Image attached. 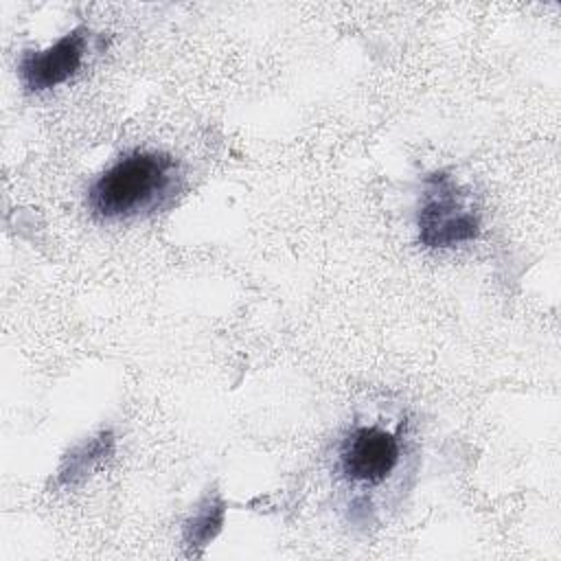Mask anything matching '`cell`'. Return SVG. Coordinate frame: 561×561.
Wrapping results in <instances>:
<instances>
[{"mask_svg": "<svg viewBox=\"0 0 561 561\" xmlns=\"http://www.w3.org/2000/svg\"><path fill=\"white\" fill-rule=\"evenodd\" d=\"M224 513H226L224 500L217 493L206 495L184 526V543L188 548H204L221 530Z\"/></svg>", "mask_w": 561, "mask_h": 561, "instance_id": "8992f818", "label": "cell"}, {"mask_svg": "<svg viewBox=\"0 0 561 561\" xmlns=\"http://www.w3.org/2000/svg\"><path fill=\"white\" fill-rule=\"evenodd\" d=\"M401 451L397 432L379 423L355 425L340 440L337 469L353 486H379L397 471Z\"/></svg>", "mask_w": 561, "mask_h": 561, "instance_id": "3957f363", "label": "cell"}, {"mask_svg": "<svg viewBox=\"0 0 561 561\" xmlns=\"http://www.w3.org/2000/svg\"><path fill=\"white\" fill-rule=\"evenodd\" d=\"M419 241L427 248H454L480 234V217L456 182L436 173L425 182L419 208Z\"/></svg>", "mask_w": 561, "mask_h": 561, "instance_id": "7a4b0ae2", "label": "cell"}, {"mask_svg": "<svg viewBox=\"0 0 561 561\" xmlns=\"http://www.w3.org/2000/svg\"><path fill=\"white\" fill-rule=\"evenodd\" d=\"M90 50V31L77 26L44 50H24L18 61L22 88L33 94L48 92L72 79Z\"/></svg>", "mask_w": 561, "mask_h": 561, "instance_id": "277c9868", "label": "cell"}, {"mask_svg": "<svg viewBox=\"0 0 561 561\" xmlns=\"http://www.w3.org/2000/svg\"><path fill=\"white\" fill-rule=\"evenodd\" d=\"M182 186L175 158L162 151H129L88 188V206L103 221H127L167 206Z\"/></svg>", "mask_w": 561, "mask_h": 561, "instance_id": "6da1fadb", "label": "cell"}, {"mask_svg": "<svg viewBox=\"0 0 561 561\" xmlns=\"http://www.w3.org/2000/svg\"><path fill=\"white\" fill-rule=\"evenodd\" d=\"M116 438L110 430L99 432L96 436L75 445L61 460L57 471V482L64 486L81 484L85 478H90L112 454H114Z\"/></svg>", "mask_w": 561, "mask_h": 561, "instance_id": "5b68a950", "label": "cell"}]
</instances>
